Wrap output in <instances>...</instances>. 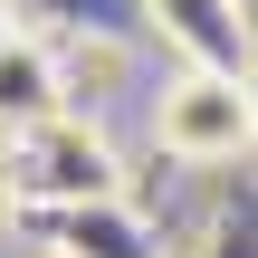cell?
<instances>
[{
	"instance_id": "cell-1",
	"label": "cell",
	"mask_w": 258,
	"mask_h": 258,
	"mask_svg": "<svg viewBox=\"0 0 258 258\" xmlns=\"http://www.w3.org/2000/svg\"><path fill=\"white\" fill-rule=\"evenodd\" d=\"M153 144L191 172L258 153V86L239 67H172L153 86Z\"/></svg>"
},
{
	"instance_id": "cell-2",
	"label": "cell",
	"mask_w": 258,
	"mask_h": 258,
	"mask_svg": "<svg viewBox=\"0 0 258 258\" xmlns=\"http://www.w3.org/2000/svg\"><path fill=\"white\" fill-rule=\"evenodd\" d=\"M0 172H10V201L29 211H86V201H124V172H115V144L86 124V115H57L19 144H0Z\"/></svg>"
},
{
	"instance_id": "cell-3",
	"label": "cell",
	"mask_w": 258,
	"mask_h": 258,
	"mask_svg": "<svg viewBox=\"0 0 258 258\" xmlns=\"http://www.w3.org/2000/svg\"><path fill=\"white\" fill-rule=\"evenodd\" d=\"M144 19L163 29L172 67H239L249 77V48H258L249 0H144Z\"/></svg>"
},
{
	"instance_id": "cell-4",
	"label": "cell",
	"mask_w": 258,
	"mask_h": 258,
	"mask_svg": "<svg viewBox=\"0 0 258 258\" xmlns=\"http://www.w3.org/2000/svg\"><path fill=\"white\" fill-rule=\"evenodd\" d=\"M57 115H67V77H57V48H48L38 29H19V38L0 48V144L38 134V124H57Z\"/></svg>"
},
{
	"instance_id": "cell-5",
	"label": "cell",
	"mask_w": 258,
	"mask_h": 258,
	"mask_svg": "<svg viewBox=\"0 0 258 258\" xmlns=\"http://www.w3.org/2000/svg\"><path fill=\"white\" fill-rule=\"evenodd\" d=\"M48 239H57L67 258H144V230H134V211H124V201L57 211V220H48Z\"/></svg>"
},
{
	"instance_id": "cell-6",
	"label": "cell",
	"mask_w": 258,
	"mask_h": 258,
	"mask_svg": "<svg viewBox=\"0 0 258 258\" xmlns=\"http://www.w3.org/2000/svg\"><path fill=\"white\" fill-rule=\"evenodd\" d=\"M10 38H19V10H10V0H0V48H10Z\"/></svg>"
},
{
	"instance_id": "cell-7",
	"label": "cell",
	"mask_w": 258,
	"mask_h": 258,
	"mask_svg": "<svg viewBox=\"0 0 258 258\" xmlns=\"http://www.w3.org/2000/svg\"><path fill=\"white\" fill-rule=\"evenodd\" d=\"M249 86H258V48H249Z\"/></svg>"
}]
</instances>
